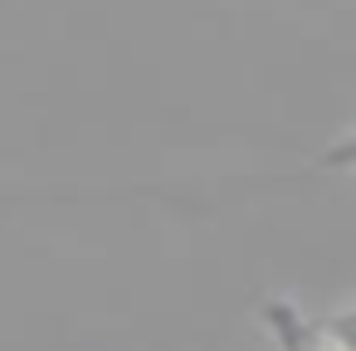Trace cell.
<instances>
[{"label": "cell", "instance_id": "obj_1", "mask_svg": "<svg viewBox=\"0 0 356 351\" xmlns=\"http://www.w3.org/2000/svg\"><path fill=\"white\" fill-rule=\"evenodd\" d=\"M332 161H356V137H351L346 147H337V152H332Z\"/></svg>", "mask_w": 356, "mask_h": 351}]
</instances>
